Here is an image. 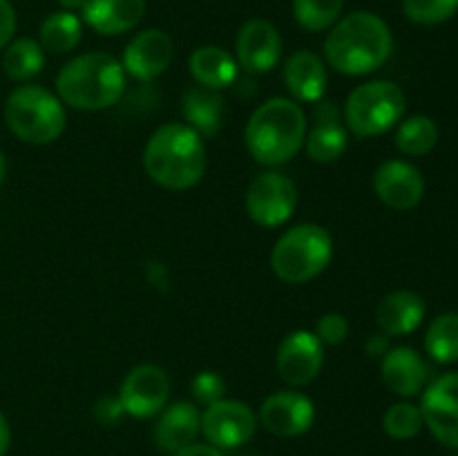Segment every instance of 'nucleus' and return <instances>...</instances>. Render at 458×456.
<instances>
[{
	"mask_svg": "<svg viewBox=\"0 0 458 456\" xmlns=\"http://www.w3.org/2000/svg\"><path fill=\"white\" fill-rule=\"evenodd\" d=\"M85 25L101 36H119L134 30L146 13V0H85L81 9Z\"/></svg>",
	"mask_w": 458,
	"mask_h": 456,
	"instance_id": "nucleus-19",
	"label": "nucleus"
},
{
	"mask_svg": "<svg viewBox=\"0 0 458 456\" xmlns=\"http://www.w3.org/2000/svg\"><path fill=\"white\" fill-rule=\"evenodd\" d=\"M347 334H349V322L343 313H334V311L325 313L316 325L318 340H320L322 344H331V347L344 342Z\"/></svg>",
	"mask_w": 458,
	"mask_h": 456,
	"instance_id": "nucleus-33",
	"label": "nucleus"
},
{
	"mask_svg": "<svg viewBox=\"0 0 458 456\" xmlns=\"http://www.w3.org/2000/svg\"><path fill=\"white\" fill-rule=\"evenodd\" d=\"M201 432V414L192 402L179 401L174 405L161 410L159 420L155 427V443L164 452L183 450V447L192 445L195 438Z\"/></svg>",
	"mask_w": 458,
	"mask_h": 456,
	"instance_id": "nucleus-21",
	"label": "nucleus"
},
{
	"mask_svg": "<svg viewBox=\"0 0 458 456\" xmlns=\"http://www.w3.org/2000/svg\"><path fill=\"white\" fill-rule=\"evenodd\" d=\"M365 349L371 358H383L385 353L389 351V335H385V334L371 335V338L367 340Z\"/></svg>",
	"mask_w": 458,
	"mask_h": 456,
	"instance_id": "nucleus-36",
	"label": "nucleus"
},
{
	"mask_svg": "<svg viewBox=\"0 0 458 456\" xmlns=\"http://www.w3.org/2000/svg\"><path fill=\"white\" fill-rule=\"evenodd\" d=\"M405 92L392 80H369L353 89L344 103L347 128L358 139L380 137L405 116Z\"/></svg>",
	"mask_w": 458,
	"mask_h": 456,
	"instance_id": "nucleus-7",
	"label": "nucleus"
},
{
	"mask_svg": "<svg viewBox=\"0 0 458 456\" xmlns=\"http://www.w3.org/2000/svg\"><path fill=\"white\" fill-rule=\"evenodd\" d=\"M334 258V237L318 224H298L282 232L271 253V266L286 284H304L320 275Z\"/></svg>",
	"mask_w": 458,
	"mask_h": 456,
	"instance_id": "nucleus-6",
	"label": "nucleus"
},
{
	"mask_svg": "<svg viewBox=\"0 0 458 456\" xmlns=\"http://www.w3.org/2000/svg\"><path fill=\"white\" fill-rule=\"evenodd\" d=\"M7 128L31 146L54 143L67 125L65 106L43 85H21L4 103Z\"/></svg>",
	"mask_w": 458,
	"mask_h": 456,
	"instance_id": "nucleus-5",
	"label": "nucleus"
},
{
	"mask_svg": "<svg viewBox=\"0 0 458 456\" xmlns=\"http://www.w3.org/2000/svg\"><path fill=\"white\" fill-rule=\"evenodd\" d=\"M423 425L420 407L411 405V402H396L383 416V429L387 432V436L396 438V441L414 438L423 429Z\"/></svg>",
	"mask_w": 458,
	"mask_h": 456,
	"instance_id": "nucleus-30",
	"label": "nucleus"
},
{
	"mask_svg": "<svg viewBox=\"0 0 458 456\" xmlns=\"http://www.w3.org/2000/svg\"><path fill=\"white\" fill-rule=\"evenodd\" d=\"M170 398V378L161 367L137 365L128 371L119 389V401L132 418H152Z\"/></svg>",
	"mask_w": 458,
	"mask_h": 456,
	"instance_id": "nucleus-10",
	"label": "nucleus"
},
{
	"mask_svg": "<svg viewBox=\"0 0 458 456\" xmlns=\"http://www.w3.org/2000/svg\"><path fill=\"white\" fill-rule=\"evenodd\" d=\"M325 362L322 342L307 329L291 331L277 349V374L291 387H304L318 378Z\"/></svg>",
	"mask_w": 458,
	"mask_h": 456,
	"instance_id": "nucleus-12",
	"label": "nucleus"
},
{
	"mask_svg": "<svg viewBox=\"0 0 458 456\" xmlns=\"http://www.w3.org/2000/svg\"><path fill=\"white\" fill-rule=\"evenodd\" d=\"M4 74L12 80H30L45 67V49L34 38H16L4 47Z\"/></svg>",
	"mask_w": 458,
	"mask_h": 456,
	"instance_id": "nucleus-26",
	"label": "nucleus"
},
{
	"mask_svg": "<svg viewBox=\"0 0 458 456\" xmlns=\"http://www.w3.org/2000/svg\"><path fill=\"white\" fill-rule=\"evenodd\" d=\"M259 420L276 436L293 438L311 429L316 420V407L311 398L300 392H277L262 402Z\"/></svg>",
	"mask_w": 458,
	"mask_h": 456,
	"instance_id": "nucleus-16",
	"label": "nucleus"
},
{
	"mask_svg": "<svg viewBox=\"0 0 458 456\" xmlns=\"http://www.w3.org/2000/svg\"><path fill=\"white\" fill-rule=\"evenodd\" d=\"M174 58L173 38L164 30H143L134 36L123 52V70L137 80H155L164 74Z\"/></svg>",
	"mask_w": 458,
	"mask_h": 456,
	"instance_id": "nucleus-14",
	"label": "nucleus"
},
{
	"mask_svg": "<svg viewBox=\"0 0 458 456\" xmlns=\"http://www.w3.org/2000/svg\"><path fill=\"white\" fill-rule=\"evenodd\" d=\"M4 174H7V161H4L3 150H0V186H3L4 182Z\"/></svg>",
	"mask_w": 458,
	"mask_h": 456,
	"instance_id": "nucleus-40",
	"label": "nucleus"
},
{
	"mask_svg": "<svg viewBox=\"0 0 458 456\" xmlns=\"http://www.w3.org/2000/svg\"><path fill=\"white\" fill-rule=\"evenodd\" d=\"M191 74L201 88L206 89H219L233 85V80L237 79V61L219 45H204V47H197L191 54Z\"/></svg>",
	"mask_w": 458,
	"mask_h": 456,
	"instance_id": "nucleus-23",
	"label": "nucleus"
},
{
	"mask_svg": "<svg viewBox=\"0 0 458 456\" xmlns=\"http://www.w3.org/2000/svg\"><path fill=\"white\" fill-rule=\"evenodd\" d=\"M394 36L387 22L371 12H353L331 27L325 40L327 63L344 76H365L389 61Z\"/></svg>",
	"mask_w": 458,
	"mask_h": 456,
	"instance_id": "nucleus-1",
	"label": "nucleus"
},
{
	"mask_svg": "<svg viewBox=\"0 0 458 456\" xmlns=\"http://www.w3.org/2000/svg\"><path fill=\"white\" fill-rule=\"evenodd\" d=\"M258 429V416L246 402L222 398L201 414V434L217 450H235L249 443Z\"/></svg>",
	"mask_w": 458,
	"mask_h": 456,
	"instance_id": "nucleus-9",
	"label": "nucleus"
},
{
	"mask_svg": "<svg viewBox=\"0 0 458 456\" xmlns=\"http://www.w3.org/2000/svg\"><path fill=\"white\" fill-rule=\"evenodd\" d=\"M380 374H383L385 384L403 398L420 393V389L428 383V365L423 356L411 347L389 349L380 362Z\"/></svg>",
	"mask_w": 458,
	"mask_h": 456,
	"instance_id": "nucleus-20",
	"label": "nucleus"
},
{
	"mask_svg": "<svg viewBox=\"0 0 458 456\" xmlns=\"http://www.w3.org/2000/svg\"><path fill=\"white\" fill-rule=\"evenodd\" d=\"M298 208V188L286 174L262 173L246 190V210L258 226L276 228L293 217Z\"/></svg>",
	"mask_w": 458,
	"mask_h": 456,
	"instance_id": "nucleus-8",
	"label": "nucleus"
},
{
	"mask_svg": "<svg viewBox=\"0 0 458 456\" xmlns=\"http://www.w3.org/2000/svg\"><path fill=\"white\" fill-rule=\"evenodd\" d=\"M282 79H284V85L293 101L298 103L322 101L327 83H329L322 58L309 49H300L286 58L284 67H282Z\"/></svg>",
	"mask_w": 458,
	"mask_h": 456,
	"instance_id": "nucleus-18",
	"label": "nucleus"
},
{
	"mask_svg": "<svg viewBox=\"0 0 458 456\" xmlns=\"http://www.w3.org/2000/svg\"><path fill=\"white\" fill-rule=\"evenodd\" d=\"M438 141V125L425 114H414L398 125L396 148L403 155L423 156L434 150Z\"/></svg>",
	"mask_w": 458,
	"mask_h": 456,
	"instance_id": "nucleus-28",
	"label": "nucleus"
},
{
	"mask_svg": "<svg viewBox=\"0 0 458 456\" xmlns=\"http://www.w3.org/2000/svg\"><path fill=\"white\" fill-rule=\"evenodd\" d=\"M56 92L63 106L74 110H106L123 97L125 70L110 54H81L58 72Z\"/></svg>",
	"mask_w": 458,
	"mask_h": 456,
	"instance_id": "nucleus-4",
	"label": "nucleus"
},
{
	"mask_svg": "<svg viewBox=\"0 0 458 456\" xmlns=\"http://www.w3.org/2000/svg\"><path fill=\"white\" fill-rule=\"evenodd\" d=\"M425 317V300L414 291H394L380 300L376 322L385 335H407L420 326Z\"/></svg>",
	"mask_w": 458,
	"mask_h": 456,
	"instance_id": "nucleus-22",
	"label": "nucleus"
},
{
	"mask_svg": "<svg viewBox=\"0 0 458 456\" xmlns=\"http://www.w3.org/2000/svg\"><path fill=\"white\" fill-rule=\"evenodd\" d=\"M143 165L157 186L168 190H188L197 186L206 173V143L191 125L165 123L148 139Z\"/></svg>",
	"mask_w": 458,
	"mask_h": 456,
	"instance_id": "nucleus-2",
	"label": "nucleus"
},
{
	"mask_svg": "<svg viewBox=\"0 0 458 456\" xmlns=\"http://www.w3.org/2000/svg\"><path fill=\"white\" fill-rule=\"evenodd\" d=\"M313 128L307 132L304 146L309 156L318 164H334L344 155L349 143V134L340 123V110L331 101H318L313 110Z\"/></svg>",
	"mask_w": 458,
	"mask_h": 456,
	"instance_id": "nucleus-17",
	"label": "nucleus"
},
{
	"mask_svg": "<svg viewBox=\"0 0 458 456\" xmlns=\"http://www.w3.org/2000/svg\"><path fill=\"white\" fill-rule=\"evenodd\" d=\"M374 190L378 199L392 210H411L425 195V179L416 165L392 159L378 165L374 174Z\"/></svg>",
	"mask_w": 458,
	"mask_h": 456,
	"instance_id": "nucleus-15",
	"label": "nucleus"
},
{
	"mask_svg": "<svg viewBox=\"0 0 458 456\" xmlns=\"http://www.w3.org/2000/svg\"><path fill=\"white\" fill-rule=\"evenodd\" d=\"M173 456H224L217 447L204 445V443H192V445L183 447V450L174 452Z\"/></svg>",
	"mask_w": 458,
	"mask_h": 456,
	"instance_id": "nucleus-37",
	"label": "nucleus"
},
{
	"mask_svg": "<svg viewBox=\"0 0 458 456\" xmlns=\"http://www.w3.org/2000/svg\"><path fill=\"white\" fill-rule=\"evenodd\" d=\"M235 49L237 65L249 74H267L282 58V36L273 22L253 18L242 25Z\"/></svg>",
	"mask_w": 458,
	"mask_h": 456,
	"instance_id": "nucleus-13",
	"label": "nucleus"
},
{
	"mask_svg": "<svg viewBox=\"0 0 458 456\" xmlns=\"http://www.w3.org/2000/svg\"><path fill=\"white\" fill-rule=\"evenodd\" d=\"M16 9L9 0H0V49L12 43L16 34Z\"/></svg>",
	"mask_w": 458,
	"mask_h": 456,
	"instance_id": "nucleus-35",
	"label": "nucleus"
},
{
	"mask_svg": "<svg viewBox=\"0 0 458 456\" xmlns=\"http://www.w3.org/2000/svg\"><path fill=\"white\" fill-rule=\"evenodd\" d=\"M191 392L197 402L208 407L213 405V402L226 398V383H224L222 376L215 374V371H201V374H197L195 378H192Z\"/></svg>",
	"mask_w": 458,
	"mask_h": 456,
	"instance_id": "nucleus-32",
	"label": "nucleus"
},
{
	"mask_svg": "<svg viewBox=\"0 0 458 456\" xmlns=\"http://www.w3.org/2000/svg\"><path fill=\"white\" fill-rule=\"evenodd\" d=\"M425 349L429 358L441 365L458 362V313L450 311L434 317L425 334Z\"/></svg>",
	"mask_w": 458,
	"mask_h": 456,
	"instance_id": "nucleus-27",
	"label": "nucleus"
},
{
	"mask_svg": "<svg viewBox=\"0 0 458 456\" xmlns=\"http://www.w3.org/2000/svg\"><path fill=\"white\" fill-rule=\"evenodd\" d=\"M420 414L438 443L458 450V374H443L425 389Z\"/></svg>",
	"mask_w": 458,
	"mask_h": 456,
	"instance_id": "nucleus-11",
	"label": "nucleus"
},
{
	"mask_svg": "<svg viewBox=\"0 0 458 456\" xmlns=\"http://www.w3.org/2000/svg\"><path fill=\"white\" fill-rule=\"evenodd\" d=\"M125 416L123 405H121L119 396H103L94 402V418L97 423L106 425V427H114L121 423Z\"/></svg>",
	"mask_w": 458,
	"mask_h": 456,
	"instance_id": "nucleus-34",
	"label": "nucleus"
},
{
	"mask_svg": "<svg viewBox=\"0 0 458 456\" xmlns=\"http://www.w3.org/2000/svg\"><path fill=\"white\" fill-rule=\"evenodd\" d=\"M344 0H293V16L302 30L325 31L340 21Z\"/></svg>",
	"mask_w": 458,
	"mask_h": 456,
	"instance_id": "nucleus-29",
	"label": "nucleus"
},
{
	"mask_svg": "<svg viewBox=\"0 0 458 456\" xmlns=\"http://www.w3.org/2000/svg\"><path fill=\"white\" fill-rule=\"evenodd\" d=\"M183 116L197 134L201 137H215L222 128L224 98L215 89L195 88L188 89L183 97Z\"/></svg>",
	"mask_w": 458,
	"mask_h": 456,
	"instance_id": "nucleus-24",
	"label": "nucleus"
},
{
	"mask_svg": "<svg viewBox=\"0 0 458 456\" xmlns=\"http://www.w3.org/2000/svg\"><path fill=\"white\" fill-rule=\"evenodd\" d=\"M58 4L63 7V12L76 13L85 7V0H58Z\"/></svg>",
	"mask_w": 458,
	"mask_h": 456,
	"instance_id": "nucleus-39",
	"label": "nucleus"
},
{
	"mask_svg": "<svg viewBox=\"0 0 458 456\" xmlns=\"http://www.w3.org/2000/svg\"><path fill=\"white\" fill-rule=\"evenodd\" d=\"M83 21L72 12H54L40 25V47L52 54H67L81 43Z\"/></svg>",
	"mask_w": 458,
	"mask_h": 456,
	"instance_id": "nucleus-25",
	"label": "nucleus"
},
{
	"mask_svg": "<svg viewBox=\"0 0 458 456\" xmlns=\"http://www.w3.org/2000/svg\"><path fill=\"white\" fill-rule=\"evenodd\" d=\"M9 443H12V429H9L7 418L0 411V456H4L9 452Z\"/></svg>",
	"mask_w": 458,
	"mask_h": 456,
	"instance_id": "nucleus-38",
	"label": "nucleus"
},
{
	"mask_svg": "<svg viewBox=\"0 0 458 456\" xmlns=\"http://www.w3.org/2000/svg\"><path fill=\"white\" fill-rule=\"evenodd\" d=\"M307 139V114L298 101L273 97L250 114L244 141L262 165H282L293 159Z\"/></svg>",
	"mask_w": 458,
	"mask_h": 456,
	"instance_id": "nucleus-3",
	"label": "nucleus"
},
{
	"mask_svg": "<svg viewBox=\"0 0 458 456\" xmlns=\"http://www.w3.org/2000/svg\"><path fill=\"white\" fill-rule=\"evenodd\" d=\"M458 0H403V13L416 25H441L454 18Z\"/></svg>",
	"mask_w": 458,
	"mask_h": 456,
	"instance_id": "nucleus-31",
	"label": "nucleus"
}]
</instances>
